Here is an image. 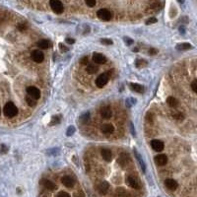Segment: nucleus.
<instances>
[{"label":"nucleus","instance_id":"obj_16","mask_svg":"<svg viewBox=\"0 0 197 197\" xmlns=\"http://www.w3.org/2000/svg\"><path fill=\"white\" fill-rule=\"evenodd\" d=\"M101 115L103 118H110L112 116V109L109 107H103L101 108Z\"/></svg>","mask_w":197,"mask_h":197},{"label":"nucleus","instance_id":"obj_36","mask_svg":"<svg viewBox=\"0 0 197 197\" xmlns=\"http://www.w3.org/2000/svg\"><path fill=\"white\" fill-rule=\"evenodd\" d=\"M56 197H71V196L67 192H65V191H60V192H58Z\"/></svg>","mask_w":197,"mask_h":197},{"label":"nucleus","instance_id":"obj_15","mask_svg":"<svg viewBox=\"0 0 197 197\" xmlns=\"http://www.w3.org/2000/svg\"><path fill=\"white\" fill-rule=\"evenodd\" d=\"M155 163L158 166H165L168 163V158L166 155H158L155 157Z\"/></svg>","mask_w":197,"mask_h":197},{"label":"nucleus","instance_id":"obj_20","mask_svg":"<svg viewBox=\"0 0 197 197\" xmlns=\"http://www.w3.org/2000/svg\"><path fill=\"white\" fill-rule=\"evenodd\" d=\"M98 66L94 63H90L86 67V71H87L89 74H95L96 72H98Z\"/></svg>","mask_w":197,"mask_h":197},{"label":"nucleus","instance_id":"obj_2","mask_svg":"<svg viewBox=\"0 0 197 197\" xmlns=\"http://www.w3.org/2000/svg\"><path fill=\"white\" fill-rule=\"evenodd\" d=\"M110 73H112V70H109L108 73H103V74H101V75L96 79V85H97V87L103 88V86L108 82L109 74Z\"/></svg>","mask_w":197,"mask_h":197},{"label":"nucleus","instance_id":"obj_28","mask_svg":"<svg viewBox=\"0 0 197 197\" xmlns=\"http://www.w3.org/2000/svg\"><path fill=\"white\" fill-rule=\"evenodd\" d=\"M89 118H90V113H85L84 114L81 115V118H80V119H81V121L83 123H86L89 121Z\"/></svg>","mask_w":197,"mask_h":197},{"label":"nucleus","instance_id":"obj_31","mask_svg":"<svg viewBox=\"0 0 197 197\" xmlns=\"http://www.w3.org/2000/svg\"><path fill=\"white\" fill-rule=\"evenodd\" d=\"M60 119L58 116H53L52 118V121L50 122V125H55V124H57V123H59Z\"/></svg>","mask_w":197,"mask_h":197},{"label":"nucleus","instance_id":"obj_21","mask_svg":"<svg viewBox=\"0 0 197 197\" xmlns=\"http://www.w3.org/2000/svg\"><path fill=\"white\" fill-rule=\"evenodd\" d=\"M167 103H168L169 106L171 107V108H175L177 104H178V101L176 100L175 98H174V97H169L167 98Z\"/></svg>","mask_w":197,"mask_h":197},{"label":"nucleus","instance_id":"obj_43","mask_svg":"<svg viewBox=\"0 0 197 197\" xmlns=\"http://www.w3.org/2000/svg\"><path fill=\"white\" fill-rule=\"evenodd\" d=\"M76 197H84V195H83L82 193H79V194H78V195H77Z\"/></svg>","mask_w":197,"mask_h":197},{"label":"nucleus","instance_id":"obj_11","mask_svg":"<svg viewBox=\"0 0 197 197\" xmlns=\"http://www.w3.org/2000/svg\"><path fill=\"white\" fill-rule=\"evenodd\" d=\"M61 181H62L63 185H65L66 187H68V188L73 187L74 184H75V181H74V180H73L71 176H69V175L63 176L62 178H61Z\"/></svg>","mask_w":197,"mask_h":197},{"label":"nucleus","instance_id":"obj_42","mask_svg":"<svg viewBox=\"0 0 197 197\" xmlns=\"http://www.w3.org/2000/svg\"><path fill=\"white\" fill-rule=\"evenodd\" d=\"M18 28H19L21 31H24L25 29H26V25H24V24H20L19 26H18Z\"/></svg>","mask_w":197,"mask_h":197},{"label":"nucleus","instance_id":"obj_7","mask_svg":"<svg viewBox=\"0 0 197 197\" xmlns=\"http://www.w3.org/2000/svg\"><path fill=\"white\" fill-rule=\"evenodd\" d=\"M126 183L129 186L134 188V189H139L140 188V183L138 180H136V178H134L133 176H127L126 177Z\"/></svg>","mask_w":197,"mask_h":197},{"label":"nucleus","instance_id":"obj_41","mask_svg":"<svg viewBox=\"0 0 197 197\" xmlns=\"http://www.w3.org/2000/svg\"><path fill=\"white\" fill-rule=\"evenodd\" d=\"M66 42L69 45H73L74 42H75V41H74V39H71V38H67L66 39Z\"/></svg>","mask_w":197,"mask_h":197},{"label":"nucleus","instance_id":"obj_34","mask_svg":"<svg viewBox=\"0 0 197 197\" xmlns=\"http://www.w3.org/2000/svg\"><path fill=\"white\" fill-rule=\"evenodd\" d=\"M80 63L81 64H84V65H86V64H89V60H88V57L87 56H84V57H82L81 59H80Z\"/></svg>","mask_w":197,"mask_h":197},{"label":"nucleus","instance_id":"obj_23","mask_svg":"<svg viewBox=\"0 0 197 197\" xmlns=\"http://www.w3.org/2000/svg\"><path fill=\"white\" fill-rule=\"evenodd\" d=\"M176 48L178 49V50H187V49L192 48V46H191V45H189V44H186V42H184V44H180V45H177Z\"/></svg>","mask_w":197,"mask_h":197},{"label":"nucleus","instance_id":"obj_13","mask_svg":"<svg viewBox=\"0 0 197 197\" xmlns=\"http://www.w3.org/2000/svg\"><path fill=\"white\" fill-rule=\"evenodd\" d=\"M165 185L168 189L170 190H175L178 186L177 182L175 180H171V178H168V180H165Z\"/></svg>","mask_w":197,"mask_h":197},{"label":"nucleus","instance_id":"obj_25","mask_svg":"<svg viewBox=\"0 0 197 197\" xmlns=\"http://www.w3.org/2000/svg\"><path fill=\"white\" fill-rule=\"evenodd\" d=\"M171 115H172V118H175V119H178V120H182L183 119V114L180 112H172L171 113Z\"/></svg>","mask_w":197,"mask_h":197},{"label":"nucleus","instance_id":"obj_46","mask_svg":"<svg viewBox=\"0 0 197 197\" xmlns=\"http://www.w3.org/2000/svg\"><path fill=\"white\" fill-rule=\"evenodd\" d=\"M44 197H48V196H44Z\"/></svg>","mask_w":197,"mask_h":197},{"label":"nucleus","instance_id":"obj_10","mask_svg":"<svg viewBox=\"0 0 197 197\" xmlns=\"http://www.w3.org/2000/svg\"><path fill=\"white\" fill-rule=\"evenodd\" d=\"M93 61L97 64H103L107 61V58L104 57V55L102 53H97L95 52L93 54Z\"/></svg>","mask_w":197,"mask_h":197},{"label":"nucleus","instance_id":"obj_24","mask_svg":"<svg viewBox=\"0 0 197 197\" xmlns=\"http://www.w3.org/2000/svg\"><path fill=\"white\" fill-rule=\"evenodd\" d=\"M116 194H118V197H129L130 196L126 190L123 189V188H118V190H116Z\"/></svg>","mask_w":197,"mask_h":197},{"label":"nucleus","instance_id":"obj_6","mask_svg":"<svg viewBox=\"0 0 197 197\" xmlns=\"http://www.w3.org/2000/svg\"><path fill=\"white\" fill-rule=\"evenodd\" d=\"M31 58H32L35 61V62L41 63V62H42V61H44L45 55H44V53H42L41 50H38V49H36V50H34L32 53H31Z\"/></svg>","mask_w":197,"mask_h":197},{"label":"nucleus","instance_id":"obj_33","mask_svg":"<svg viewBox=\"0 0 197 197\" xmlns=\"http://www.w3.org/2000/svg\"><path fill=\"white\" fill-rule=\"evenodd\" d=\"M86 5L89 6V7H94L96 5V1L95 0H87V1H86Z\"/></svg>","mask_w":197,"mask_h":197},{"label":"nucleus","instance_id":"obj_26","mask_svg":"<svg viewBox=\"0 0 197 197\" xmlns=\"http://www.w3.org/2000/svg\"><path fill=\"white\" fill-rule=\"evenodd\" d=\"M134 153H135V156H136L137 160L139 161L140 165H141V168H142V170H143V171H145V170H146V167H145V164H144V163H143V161H142V157H141V156L139 155V153H138L137 151H135Z\"/></svg>","mask_w":197,"mask_h":197},{"label":"nucleus","instance_id":"obj_8","mask_svg":"<svg viewBox=\"0 0 197 197\" xmlns=\"http://www.w3.org/2000/svg\"><path fill=\"white\" fill-rule=\"evenodd\" d=\"M41 184L44 187H46L48 190H54L56 189V185H55V183L50 181L49 180H46V178H44V180H41Z\"/></svg>","mask_w":197,"mask_h":197},{"label":"nucleus","instance_id":"obj_18","mask_svg":"<svg viewBox=\"0 0 197 197\" xmlns=\"http://www.w3.org/2000/svg\"><path fill=\"white\" fill-rule=\"evenodd\" d=\"M101 130L103 133H106V134H109V133H113L114 130V127L112 124H103L101 127Z\"/></svg>","mask_w":197,"mask_h":197},{"label":"nucleus","instance_id":"obj_14","mask_svg":"<svg viewBox=\"0 0 197 197\" xmlns=\"http://www.w3.org/2000/svg\"><path fill=\"white\" fill-rule=\"evenodd\" d=\"M109 188V184L108 182L107 181H103L101 182L100 184H98V191L100 192L102 195H104L107 192H108V190Z\"/></svg>","mask_w":197,"mask_h":197},{"label":"nucleus","instance_id":"obj_22","mask_svg":"<svg viewBox=\"0 0 197 197\" xmlns=\"http://www.w3.org/2000/svg\"><path fill=\"white\" fill-rule=\"evenodd\" d=\"M38 46L40 48H42V49H46L49 47V41L47 40H41L40 41H38Z\"/></svg>","mask_w":197,"mask_h":197},{"label":"nucleus","instance_id":"obj_29","mask_svg":"<svg viewBox=\"0 0 197 197\" xmlns=\"http://www.w3.org/2000/svg\"><path fill=\"white\" fill-rule=\"evenodd\" d=\"M74 132H75V128H74V126H69L68 129H67L66 134H67V136H72Z\"/></svg>","mask_w":197,"mask_h":197},{"label":"nucleus","instance_id":"obj_3","mask_svg":"<svg viewBox=\"0 0 197 197\" xmlns=\"http://www.w3.org/2000/svg\"><path fill=\"white\" fill-rule=\"evenodd\" d=\"M49 5H50L52 11L56 14H61L64 10L63 4L60 1H58V0H51V1L49 2Z\"/></svg>","mask_w":197,"mask_h":197},{"label":"nucleus","instance_id":"obj_39","mask_svg":"<svg viewBox=\"0 0 197 197\" xmlns=\"http://www.w3.org/2000/svg\"><path fill=\"white\" fill-rule=\"evenodd\" d=\"M158 53V50L156 48H151V49H149V54H151V55H155V54H157Z\"/></svg>","mask_w":197,"mask_h":197},{"label":"nucleus","instance_id":"obj_19","mask_svg":"<svg viewBox=\"0 0 197 197\" xmlns=\"http://www.w3.org/2000/svg\"><path fill=\"white\" fill-rule=\"evenodd\" d=\"M130 88L134 91V92H137V93H143L144 92V87L142 85H139L136 83H131L130 84Z\"/></svg>","mask_w":197,"mask_h":197},{"label":"nucleus","instance_id":"obj_32","mask_svg":"<svg viewBox=\"0 0 197 197\" xmlns=\"http://www.w3.org/2000/svg\"><path fill=\"white\" fill-rule=\"evenodd\" d=\"M102 44H103V45L110 46V45H113V41H112V40H108V39H103V40H102Z\"/></svg>","mask_w":197,"mask_h":197},{"label":"nucleus","instance_id":"obj_4","mask_svg":"<svg viewBox=\"0 0 197 197\" xmlns=\"http://www.w3.org/2000/svg\"><path fill=\"white\" fill-rule=\"evenodd\" d=\"M97 16L100 18L101 20L103 21H109L112 19V13L108 9H100L97 12Z\"/></svg>","mask_w":197,"mask_h":197},{"label":"nucleus","instance_id":"obj_45","mask_svg":"<svg viewBox=\"0 0 197 197\" xmlns=\"http://www.w3.org/2000/svg\"><path fill=\"white\" fill-rule=\"evenodd\" d=\"M0 115H1V107H0Z\"/></svg>","mask_w":197,"mask_h":197},{"label":"nucleus","instance_id":"obj_38","mask_svg":"<svg viewBox=\"0 0 197 197\" xmlns=\"http://www.w3.org/2000/svg\"><path fill=\"white\" fill-rule=\"evenodd\" d=\"M124 41H125V44L127 46H130V45L133 44V41L131 39H129V38H124Z\"/></svg>","mask_w":197,"mask_h":197},{"label":"nucleus","instance_id":"obj_5","mask_svg":"<svg viewBox=\"0 0 197 197\" xmlns=\"http://www.w3.org/2000/svg\"><path fill=\"white\" fill-rule=\"evenodd\" d=\"M27 93L30 97H32L35 100H39L41 98V91L34 86H30L27 88Z\"/></svg>","mask_w":197,"mask_h":197},{"label":"nucleus","instance_id":"obj_27","mask_svg":"<svg viewBox=\"0 0 197 197\" xmlns=\"http://www.w3.org/2000/svg\"><path fill=\"white\" fill-rule=\"evenodd\" d=\"M26 102L30 107H35L36 106V100L33 98L32 97H30L29 95L26 97Z\"/></svg>","mask_w":197,"mask_h":197},{"label":"nucleus","instance_id":"obj_37","mask_svg":"<svg viewBox=\"0 0 197 197\" xmlns=\"http://www.w3.org/2000/svg\"><path fill=\"white\" fill-rule=\"evenodd\" d=\"M191 88L192 90L197 94V80H193L192 83H191Z\"/></svg>","mask_w":197,"mask_h":197},{"label":"nucleus","instance_id":"obj_12","mask_svg":"<svg viewBox=\"0 0 197 197\" xmlns=\"http://www.w3.org/2000/svg\"><path fill=\"white\" fill-rule=\"evenodd\" d=\"M129 161H130V160H129V156L127 155V154H125V153H122V154H120V156L118 157V163L121 166L122 168H124L125 166L128 164Z\"/></svg>","mask_w":197,"mask_h":197},{"label":"nucleus","instance_id":"obj_1","mask_svg":"<svg viewBox=\"0 0 197 197\" xmlns=\"http://www.w3.org/2000/svg\"><path fill=\"white\" fill-rule=\"evenodd\" d=\"M3 113H4V115L6 116V118H14V116L17 115L18 108L13 103L9 102L5 104V107L3 108Z\"/></svg>","mask_w":197,"mask_h":197},{"label":"nucleus","instance_id":"obj_17","mask_svg":"<svg viewBox=\"0 0 197 197\" xmlns=\"http://www.w3.org/2000/svg\"><path fill=\"white\" fill-rule=\"evenodd\" d=\"M102 157H103V159L104 160V161L110 162V161H112V159H113L112 151L108 150V149H103L102 150Z\"/></svg>","mask_w":197,"mask_h":197},{"label":"nucleus","instance_id":"obj_9","mask_svg":"<svg viewBox=\"0 0 197 197\" xmlns=\"http://www.w3.org/2000/svg\"><path fill=\"white\" fill-rule=\"evenodd\" d=\"M151 146H152L153 149L155 150V151H157V152L163 151L164 150V147H165L164 143L162 142L161 140H153L152 142H151Z\"/></svg>","mask_w":197,"mask_h":197},{"label":"nucleus","instance_id":"obj_35","mask_svg":"<svg viewBox=\"0 0 197 197\" xmlns=\"http://www.w3.org/2000/svg\"><path fill=\"white\" fill-rule=\"evenodd\" d=\"M147 25H151V24H154V23H157V19L155 17H151V18H149V19L147 20Z\"/></svg>","mask_w":197,"mask_h":197},{"label":"nucleus","instance_id":"obj_40","mask_svg":"<svg viewBox=\"0 0 197 197\" xmlns=\"http://www.w3.org/2000/svg\"><path fill=\"white\" fill-rule=\"evenodd\" d=\"M59 46H60V50L62 52H65V51L68 50V48H66V46H64L62 44H59Z\"/></svg>","mask_w":197,"mask_h":197},{"label":"nucleus","instance_id":"obj_30","mask_svg":"<svg viewBox=\"0 0 197 197\" xmlns=\"http://www.w3.org/2000/svg\"><path fill=\"white\" fill-rule=\"evenodd\" d=\"M145 64H146V61L143 60V59H138V60H136V62H135V65H136L137 67L144 66Z\"/></svg>","mask_w":197,"mask_h":197},{"label":"nucleus","instance_id":"obj_44","mask_svg":"<svg viewBox=\"0 0 197 197\" xmlns=\"http://www.w3.org/2000/svg\"><path fill=\"white\" fill-rule=\"evenodd\" d=\"M133 51H134V52H136V51H138V48H134V49H133Z\"/></svg>","mask_w":197,"mask_h":197}]
</instances>
